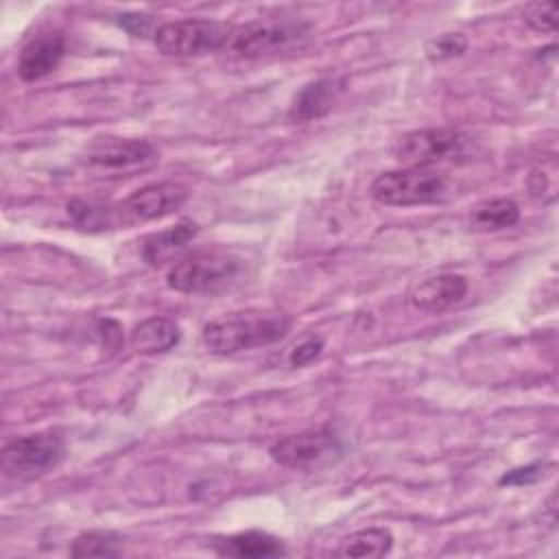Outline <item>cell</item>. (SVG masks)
I'll return each mask as SVG.
<instances>
[{
	"instance_id": "6da1fadb",
	"label": "cell",
	"mask_w": 559,
	"mask_h": 559,
	"mask_svg": "<svg viewBox=\"0 0 559 559\" xmlns=\"http://www.w3.org/2000/svg\"><path fill=\"white\" fill-rule=\"evenodd\" d=\"M290 330V317L269 308H247L223 314L203 325V343L218 356H234L247 349L273 345Z\"/></svg>"
},
{
	"instance_id": "30bf717a",
	"label": "cell",
	"mask_w": 559,
	"mask_h": 559,
	"mask_svg": "<svg viewBox=\"0 0 559 559\" xmlns=\"http://www.w3.org/2000/svg\"><path fill=\"white\" fill-rule=\"evenodd\" d=\"M188 199V188L175 181L148 183L116 205L118 225H138L170 216Z\"/></svg>"
},
{
	"instance_id": "3957f363",
	"label": "cell",
	"mask_w": 559,
	"mask_h": 559,
	"mask_svg": "<svg viewBox=\"0 0 559 559\" xmlns=\"http://www.w3.org/2000/svg\"><path fill=\"white\" fill-rule=\"evenodd\" d=\"M308 33L310 24L299 17H258L231 28L223 50L240 59H258L299 44Z\"/></svg>"
},
{
	"instance_id": "2e32d148",
	"label": "cell",
	"mask_w": 559,
	"mask_h": 559,
	"mask_svg": "<svg viewBox=\"0 0 559 559\" xmlns=\"http://www.w3.org/2000/svg\"><path fill=\"white\" fill-rule=\"evenodd\" d=\"M179 336L181 334L175 321L166 317H151L133 328L129 343L138 354L153 356L173 349L179 343Z\"/></svg>"
},
{
	"instance_id": "5bb4252c",
	"label": "cell",
	"mask_w": 559,
	"mask_h": 559,
	"mask_svg": "<svg viewBox=\"0 0 559 559\" xmlns=\"http://www.w3.org/2000/svg\"><path fill=\"white\" fill-rule=\"evenodd\" d=\"M197 234L199 227L194 223L181 221L175 227L151 234L142 245V255L151 266H162L166 262H173L181 251H186Z\"/></svg>"
},
{
	"instance_id": "9c48e42d",
	"label": "cell",
	"mask_w": 559,
	"mask_h": 559,
	"mask_svg": "<svg viewBox=\"0 0 559 559\" xmlns=\"http://www.w3.org/2000/svg\"><path fill=\"white\" fill-rule=\"evenodd\" d=\"M341 439L325 428L282 437L269 448V454L275 463L293 469H312L330 465L341 456Z\"/></svg>"
},
{
	"instance_id": "cb8c5ba5",
	"label": "cell",
	"mask_w": 559,
	"mask_h": 559,
	"mask_svg": "<svg viewBox=\"0 0 559 559\" xmlns=\"http://www.w3.org/2000/svg\"><path fill=\"white\" fill-rule=\"evenodd\" d=\"M539 469H542L539 463L511 469V472H507V474L500 478V485H528V483H533V480L539 478V474H542Z\"/></svg>"
},
{
	"instance_id": "ac0fdd59",
	"label": "cell",
	"mask_w": 559,
	"mask_h": 559,
	"mask_svg": "<svg viewBox=\"0 0 559 559\" xmlns=\"http://www.w3.org/2000/svg\"><path fill=\"white\" fill-rule=\"evenodd\" d=\"M393 546V535L386 528H362L347 535L336 555L338 557H384Z\"/></svg>"
},
{
	"instance_id": "603a6c76",
	"label": "cell",
	"mask_w": 559,
	"mask_h": 559,
	"mask_svg": "<svg viewBox=\"0 0 559 559\" xmlns=\"http://www.w3.org/2000/svg\"><path fill=\"white\" fill-rule=\"evenodd\" d=\"M323 347H325V341H323L321 336H317V334L304 336V338H301L299 343H295L293 349L288 352V362H290V367H306V365H310L312 360H317V358L321 356Z\"/></svg>"
},
{
	"instance_id": "44dd1931",
	"label": "cell",
	"mask_w": 559,
	"mask_h": 559,
	"mask_svg": "<svg viewBox=\"0 0 559 559\" xmlns=\"http://www.w3.org/2000/svg\"><path fill=\"white\" fill-rule=\"evenodd\" d=\"M467 50V37L463 33H443L426 44V57L432 63H441L454 57H461Z\"/></svg>"
},
{
	"instance_id": "9a60e30c",
	"label": "cell",
	"mask_w": 559,
	"mask_h": 559,
	"mask_svg": "<svg viewBox=\"0 0 559 559\" xmlns=\"http://www.w3.org/2000/svg\"><path fill=\"white\" fill-rule=\"evenodd\" d=\"M214 550L221 557H280L286 555L284 544L264 531H242L214 542Z\"/></svg>"
},
{
	"instance_id": "277c9868",
	"label": "cell",
	"mask_w": 559,
	"mask_h": 559,
	"mask_svg": "<svg viewBox=\"0 0 559 559\" xmlns=\"http://www.w3.org/2000/svg\"><path fill=\"white\" fill-rule=\"evenodd\" d=\"M472 148V140L459 129L430 127L402 135L393 146V155L406 168H432L437 164L467 162Z\"/></svg>"
},
{
	"instance_id": "d6986e66",
	"label": "cell",
	"mask_w": 559,
	"mask_h": 559,
	"mask_svg": "<svg viewBox=\"0 0 559 559\" xmlns=\"http://www.w3.org/2000/svg\"><path fill=\"white\" fill-rule=\"evenodd\" d=\"M122 552L120 535L111 531H90L72 542V557H118Z\"/></svg>"
},
{
	"instance_id": "7c38bea8",
	"label": "cell",
	"mask_w": 559,
	"mask_h": 559,
	"mask_svg": "<svg viewBox=\"0 0 559 559\" xmlns=\"http://www.w3.org/2000/svg\"><path fill=\"white\" fill-rule=\"evenodd\" d=\"M66 52V39L59 31L39 33L24 44L17 59V74L22 81H39L57 70Z\"/></svg>"
},
{
	"instance_id": "7a4b0ae2",
	"label": "cell",
	"mask_w": 559,
	"mask_h": 559,
	"mask_svg": "<svg viewBox=\"0 0 559 559\" xmlns=\"http://www.w3.org/2000/svg\"><path fill=\"white\" fill-rule=\"evenodd\" d=\"M245 269L242 258L229 251H199L177 262L166 273V284L186 295L218 293L238 282Z\"/></svg>"
},
{
	"instance_id": "ba28073f",
	"label": "cell",
	"mask_w": 559,
	"mask_h": 559,
	"mask_svg": "<svg viewBox=\"0 0 559 559\" xmlns=\"http://www.w3.org/2000/svg\"><path fill=\"white\" fill-rule=\"evenodd\" d=\"M159 162V151L148 140L100 135L85 151V164L107 175H131L148 170Z\"/></svg>"
},
{
	"instance_id": "e0dca14e",
	"label": "cell",
	"mask_w": 559,
	"mask_h": 559,
	"mask_svg": "<svg viewBox=\"0 0 559 559\" xmlns=\"http://www.w3.org/2000/svg\"><path fill=\"white\" fill-rule=\"evenodd\" d=\"M520 221V207L511 199H491L476 205L469 214V229L489 234L513 227Z\"/></svg>"
},
{
	"instance_id": "52a82bcc",
	"label": "cell",
	"mask_w": 559,
	"mask_h": 559,
	"mask_svg": "<svg viewBox=\"0 0 559 559\" xmlns=\"http://www.w3.org/2000/svg\"><path fill=\"white\" fill-rule=\"evenodd\" d=\"M66 454L57 432H35L9 441L2 450V472L15 480H33L55 469Z\"/></svg>"
},
{
	"instance_id": "8992f818",
	"label": "cell",
	"mask_w": 559,
	"mask_h": 559,
	"mask_svg": "<svg viewBox=\"0 0 559 559\" xmlns=\"http://www.w3.org/2000/svg\"><path fill=\"white\" fill-rule=\"evenodd\" d=\"M229 31L231 28L218 20L186 17L157 26L153 41L166 57H199L223 50Z\"/></svg>"
},
{
	"instance_id": "5b68a950",
	"label": "cell",
	"mask_w": 559,
	"mask_h": 559,
	"mask_svg": "<svg viewBox=\"0 0 559 559\" xmlns=\"http://www.w3.org/2000/svg\"><path fill=\"white\" fill-rule=\"evenodd\" d=\"M450 181L432 168H400L382 173L371 183V197L380 205L411 207L445 201Z\"/></svg>"
},
{
	"instance_id": "4fadbf2b",
	"label": "cell",
	"mask_w": 559,
	"mask_h": 559,
	"mask_svg": "<svg viewBox=\"0 0 559 559\" xmlns=\"http://www.w3.org/2000/svg\"><path fill=\"white\" fill-rule=\"evenodd\" d=\"M345 92V79L341 76H323L306 83L293 98L288 118L293 122H310L325 116L341 94Z\"/></svg>"
},
{
	"instance_id": "ffe728a7",
	"label": "cell",
	"mask_w": 559,
	"mask_h": 559,
	"mask_svg": "<svg viewBox=\"0 0 559 559\" xmlns=\"http://www.w3.org/2000/svg\"><path fill=\"white\" fill-rule=\"evenodd\" d=\"M68 214L83 229H105V227L118 225L116 207H109V205H103V203H94V201L74 199V201L68 203Z\"/></svg>"
},
{
	"instance_id": "d4e9b609",
	"label": "cell",
	"mask_w": 559,
	"mask_h": 559,
	"mask_svg": "<svg viewBox=\"0 0 559 559\" xmlns=\"http://www.w3.org/2000/svg\"><path fill=\"white\" fill-rule=\"evenodd\" d=\"M151 22L153 20L148 15H138V13H127V15H120L118 20V24L131 35H146L151 28Z\"/></svg>"
},
{
	"instance_id": "7402d4cb",
	"label": "cell",
	"mask_w": 559,
	"mask_h": 559,
	"mask_svg": "<svg viewBox=\"0 0 559 559\" xmlns=\"http://www.w3.org/2000/svg\"><path fill=\"white\" fill-rule=\"evenodd\" d=\"M524 22L542 33H552L557 28V2H528L522 9Z\"/></svg>"
},
{
	"instance_id": "8fae6325",
	"label": "cell",
	"mask_w": 559,
	"mask_h": 559,
	"mask_svg": "<svg viewBox=\"0 0 559 559\" xmlns=\"http://www.w3.org/2000/svg\"><path fill=\"white\" fill-rule=\"evenodd\" d=\"M467 280L459 273H439L432 277H426L417 282L408 290V304L411 308L419 312L439 314L443 310H450L452 306L461 304L467 295Z\"/></svg>"
}]
</instances>
